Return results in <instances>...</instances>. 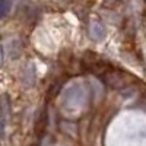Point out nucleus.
Returning a JSON list of instances; mask_svg holds the SVG:
<instances>
[{
    "label": "nucleus",
    "instance_id": "obj_2",
    "mask_svg": "<svg viewBox=\"0 0 146 146\" xmlns=\"http://www.w3.org/2000/svg\"><path fill=\"white\" fill-rule=\"evenodd\" d=\"M12 6V2L10 0H2V16L5 18L9 12V7Z\"/></svg>",
    "mask_w": 146,
    "mask_h": 146
},
{
    "label": "nucleus",
    "instance_id": "obj_1",
    "mask_svg": "<svg viewBox=\"0 0 146 146\" xmlns=\"http://www.w3.org/2000/svg\"><path fill=\"white\" fill-rule=\"evenodd\" d=\"M6 101L2 102V135L5 137V133H6Z\"/></svg>",
    "mask_w": 146,
    "mask_h": 146
}]
</instances>
